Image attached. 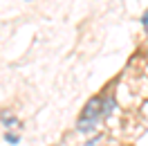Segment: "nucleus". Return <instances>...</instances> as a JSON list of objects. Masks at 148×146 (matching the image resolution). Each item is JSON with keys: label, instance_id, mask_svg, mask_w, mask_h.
I'll return each instance as SVG.
<instances>
[{"label": "nucleus", "instance_id": "5", "mask_svg": "<svg viewBox=\"0 0 148 146\" xmlns=\"http://www.w3.org/2000/svg\"><path fill=\"white\" fill-rule=\"evenodd\" d=\"M141 25H144V27H146V32H148V11L141 16Z\"/></svg>", "mask_w": 148, "mask_h": 146}, {"label": "nucleus", "instance_id": "1", "mask_svg": "<svg viewBox=\"0 0 148 146\" xmlns=\"http://www.w3.org/2000/svg\"><path fill=\"white\" fill-rule=\"evenodd\" d=\"M101 119H103V101L99 99V97H94V99L88 101V106H85L76 128H79V133H90Z\"/></svg>", "mask_w": 148, "mask_h": 146}, {"label": "nucleus", "instance_id": "3", "mask_svg": "<svg viewBox=\"0 0 148 146\" xmlns=\"http://www.w3.org/2000/svg\"><path fill=\"white\" fill-rule=\"evenodd\" d=\"M5 139H7L9 144H18V135H14V133H7V135H5Z\"/></svg>", "mask_w": 148, "mask_h": 146}, {"label": "nucleus", "instance_id": "4", "mask_svg": "<svg viewBox=\"0 0 148 146\" xmlns=\"http://www.w3.org/2000/svg\"><path fill=\"white\" fill-rule=\"evenodd\" d=\"M99 142H101V135H97V137L92 139V142H88L85 146H99Z\"/></svg>", "mask_w": 148, "mask_h": 146}, {"label": "nucleus", "instance_id": "2", "mask_svg": "<svg viewBox=\"0 0 148 146\" xmlns=\"http://www.w3.org/2000/svg\"><path fill=\"white\" fill-rule=\"evenodd\" d=\"M0 117H2V124H5V126H18V119L14 117V115H9V112H2V115H0Z\"/></svg>", "mask_w": 148, "mask_h": 146}]
</instances>
